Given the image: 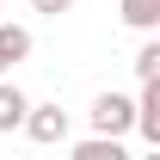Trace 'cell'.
I'll list each match as a JSON object with an SVG mask.
<instances>
[{"instance_id": "cell-3", "label": "cell", "mask_w": 160, "mask_h": 160, "mask_svg": "<svg viewBox=\"0 0 160 160\" xmlns=\"http://www.w3.org/2000/svg\"><path fill=\"white\" fill-rule=\"evenodd\" d=\"M136 129L148 148H160V80H142V92H136Z\"/></svg>"}, {"instance_id": "cell-6", "label": "cell", "mask_w": 160, "mask_h": 160, "mask_svg": "<svg viewBox=\"0 0 160 160\" xmlns=\"http://www.w3.org/2000/svg\"><path fill=\"white\" fill-rule=\"evenodd\" d=\"M25 92L19 86H12V80H0V136H12V129H19V117H25Z\"/></svg>"}, {"instance_id": "cell-5", "label": "cell", "mask_w": 160, "mask_h": 160, "mask_svg": "<svg viewBox=\"0 0 160 160\" xmlns=\"http://www.w3.org/2000/svg\"><path fill=\"white\" fill-rule=\"evenodd\" d=\"M74 160H123V136H92L86 142H74Z\"/></svg>"}, {"instance_id": "cell-8", "label": "cell", "mask_w": 160, "mask_h": 160, "mask_svg": "<svg viewBox=\"0 0 160 160\" xmlns=\"http://www.w3.org/2000/svg\"><path fill=\"white\" fill-rule=\"evenodd\" d=\"M136 80H160V43H142L136 49Z\"/></svg>"}, {"instance_id": "cell-1", "label": "cell", "mask_w": 160, "mask_h": 160, "mask_svg": "<svg viewBox=\"0 0 160 160\" xmlns=\"http://www.w3.org/2000/svg\"><path fill=\"white\" fill-rule=\"evenodd\" d=\"M92 129L99 136H129L136 129V99L129 92H99L92 99Z\"/></svg>"}, {"instance_id": "cell-4", "label": "cell", "mask_w": 160, "mask_h": 160, "mask_svg": "<svg viewBox=\"0 0 160 160\" xmlns=\"http://www.w3.org/2000/svg\"><path fill=\"white\" fill-rule=\"evenodd\" d=\"M25 56H31V31H25V25H6V19H0V74H6V68H19Z\"/></svg>"}, {"instance_id": "cell-2", "label": "cell", "mask_w": 160, "mask_h": 160, "mask_svg": "<svg viewBox=\"0 0 160 160\" xmlns=\"http://www.w3.org/2000/svg\"><path fill=\"white\" fill-rule=\"evenodd\" d=\"M19 129L37 142V148H49V142H68V111H62V105H25Z\"/></svg>"}, {"instance_id": "cell-7", "label": "cell", "mask_w": 160, "mask_h": 160, "mask_svg": "<svg viewBox=\"0 0 160 160\" xmlns=\"http://www.w3.org/2000/svg\"><path fill=\"white\" fill-rule=\"evenodd\" d=\"M117 12H123V25H136V31H154V25H160V0H123Z\"/></svg>"}, {"instance_id": "cell-9", "label": "cell", "mask_w": 160, "mask_h": 160, "mask_svg": "<svg viewBox=\"0 0 160 160\" xmlns=\"http://www.w3.org/2000/svg\"><path fill=\"white\" fill-rule=\"evenodd\" d=\"M31 12H43V19H62V12H74V0H31Z\"/></svg>"}]
</instances>
